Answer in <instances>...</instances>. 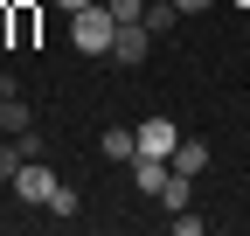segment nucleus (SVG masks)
I'll use <instances>...</instances> for the list:
<instances>
[{
	"mask_svg": "<svg viewBox=\"0 0 250 236\" xmlns=\"http://www.w3.org/2000/svg\"><path fill=\"white\" fill-rule=\"evenodd\" d=\"M70 42H77L83 56H111L118 21H111V7H104V0H98V7H83V14H70Z\"/></svg>",
	"mask_w": 250,
	"mask_h": 236,
	"instance_id": "1",
	"label": "nucleus"
},
{
	"mask_svg": "<svg viewBox=\"0 0 250 236\" xmlns=\"http://www.w3.org/2000/svg\"><path fill=\"white\" fill-rule=\"evenodd\" d=\"M7 188H14V195L28 201V209H49V195H56L62 181H56V167H49V160H28V167L14 174V181H7Z\"/></svg>",
	"mask_w": 250,
	"mask_h": 236,
	"instance_id": "2",
	"label": "nucleus"
},
{
	"mask_svg": "<svg viewBox=\"0 0 250 236\" xmlns=\"http://www.w3.org/2000/svg\"><path fill=\"white\" fill-rule=\"evenodd\" d=\"M146 56H153V28H146V21H125V28H118V42H111V63L139 70Z\"/></svg>",
	"mask_w": 250,
	"mask_h": 236,
	"instance_id": "3",
	"label": "nucleus"
},
{
	"mask_svg": "<svg viewBox=\"0 0 250 236\" xmlns=\"http://www.w3.org/2000/svg\"><path fill=\"white\" fill-rule=\"evenodd\" d=\"M132 132H139V153H160V160H174V146H181L174 118H146V125H132Z\"/></svg>",
	"mask_w": 250,
	"mask_h": 236,
	"instance_id": "4",
	"label": "nucleus"
},
{
	"mask_svg": "<svg viewBox=\"0 0 250 236\" xmlns=\"http://www.w3.org/2000/svg\"><path fill=\"white\" fill-rule=\"evenodd\" d=\"M104 160H139V132L132 125H111L104 132Z\"/></svg>",
	"mask_w": 250,
	"mask_h": 236,
	"instance_id": "5",
	"label": "nucleus"
},
{
	"mask_svg": "<svg viewBox=\"0 0 250 236\" xmlns=\"http://www.w3.org/2000/svg\"><path fill=\"white\" fill-rule=\"evenodd\" d=\"M174 174H208V146L202 139H181L174 146Z\"/></svg>",
	"mask_w": 250,
	"mask_h": 236,
	"instance_id": "6",
	"label": "nucleus"
},
{
	"mask_svg": "<svg viewBox=\"0 0 250 236\" xmlns=\"http://www.w3.org/2000/svg\"><path fill=\"white\" fill-rule=\"evenodd\" d=\"M160 201H167V216H174V209H188V201H195V174H174V181L160 188Z\"/></svg>",
	"mask_w": 250,
	"mask_h": 236,
	"instance_id": "7",
	"label": "nucleus"
},
{
	"mask_svg": "<svg viewBox=\"0 0 250 236\" xmlns=\"http://www.w3.org/2000/svg\"><path fill=\"white\" fill-rule=\"evenodd\" d=\"M174 21H181V7H174V0H146V28H153V35H167Z\"/></svg>",
	"mask_w": 250,
	"mask_h": 236,
	"instance_id": "8",
	"label": "nucleus"
},
{
	"mask_svg": "<svg viewBox=\"0 0 250 236\" xmlns=\"http://www.w3.org/2000/svg\"><path fill=\"white\" fill-rule=\"evenodd\" d=\"M49 216H56V222H70V216H77V188H70V181L49 195Z\"/></svg>",
	"mask_w": 250,
	"mask_h": 236,
	"instance_id": "9",
	"label": "nucleus"
},
{
	"mask_svg": "<svg viewBox=\"0 0 250 236\" xmlns=\"http://www.w3.org/2000/svg\"><path fill=\"white\" fill-rule=\"evenodd\" d=\"M21 167H28V153H21V146L7 139V146H0V181H14V174H21Z\"/></svg>",
	"mask_w": 250,
	"mask_h": 236,
	"instance_id": "10",
	"label": "nucleus"
},
{
	"mask_svg": "<svg viewBox=\"0 0 250 236\" xmlns=\"http://www.w3.org/2000/svg\"><path fill=\"white\" fill-rule=\"evenodd\" d=\"M104 7H111L118 28H125V21H146V0H104Z\"/></svg>",
	"mask_w": 250,
	"mask_h": 236,
	"instance_id": "11",
	"label": "nucleus"
},
{
	"mask_svg": "<svg viewBox=\"0 0 250 236\" xmlns=\"http://www.w3.org/2000/svg\"><path fill=\"white\" fill-rule=\"evenodd\" d=\"M174 236H202V216L195 209H174Z\"/></svg>",
	"mask_w": 250,
	"mask_h": 236,
	"instance_id": "12",
	"label": "nucleus"
},
{
	"mask_svg": "<svg viewBox=\"0 0 250 236\" xmlns=\"http://www.w3.org/2000/svg\"><path fill=\"white\" fill-rule=\"evenodd\" d=\"M56 7H62V14H83V7H98V0H56Z\"/></svg>",
	"mask_w": 250,
	"mask_h": 236,
	"instance_id": "13",
	"label": "nucleus"
},
{
	"mask_svg": "<svg viewBox=\"0 0 250 236\" xmlns=\"http://www.w3.org/2000/svg\"><path fill=\"white\" fill-rule=\"evenodd\" d=\"M174 7H181V14H202V7H208V0H174Z\"/></svg>",
	"mask_w": 250,
	"mask_h": 236,
	"instance_id": "14",
	"label": "nucleus"
}]
</instances>
